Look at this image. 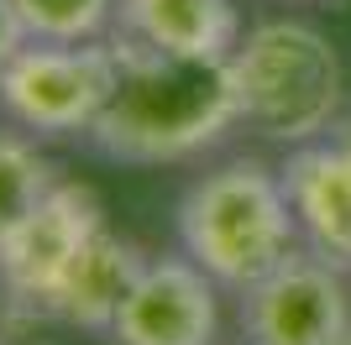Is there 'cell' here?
<instances>
[{"mask_svg": "<svg viewBox=\"0 0 351 345\" xmlns=\"http://www.w3.org/2000/svg\"><path fill=\"white\" fill-rule=\"evenodd\" d=\"M116 89L100 120L89 126L95 146L121 162H178L205 152L241 120L231 58H194L116 37Z\"/></svg>", "mask_w": 351, "mask_h": 345, "instance_id": "6da1fadb", "label": "cell"}, {"mask_svg": "<svg viewBox=\"0 0 351 345\" xmlns=\"http://www.w3.org/2000/svg\"><path fill=\"white\" fill-rule=\"evenodd\" d=\"M293 204L278 172L263 162H226L184 194L178 241L215 283L247 293L293 251Z\"/></svg>", "mask_w": 351, "mask_h": 345, "instance_id": "7a4b0ae2", "label": "cell"}, {"mask_svg": "<svg viewBox=\"0 0 351 345\" xmlns=\"http://www.w3.org/2000/svg\"><path fill=\"white\" fill-rule=\"evenodd\" d=\"M241 120L273 142H309L341 110V58L304 21H263L231 53Z\"/></svg>", "mask_w": 351, "mask_h": 345, "instance_id": "3957f363", "label": "cell"}, {"mask_svg": "<svg viewBox=\"0 0 351 345\" xmlns=\"http://www.w3.org/2000/svg\"><path fill=\"white\" fill-rule=\"evenodd\" d=\"M110 89H116V47H21L11 68L0 73V105L21 126L47 131V136L89 131L100 120Z\"/></svg>", "mask_w": 351, "mask_h": 345, "instance_id": "277c9868", "label": "cell"}, {"mask_svg": "<svg viewBox=\"0 0 351 345\" xmlns=\"http://www.w3.org/2000/svg\"><path fill=\"white\" fill-rule=\"evenodd\" d=\"M247 345H336L351 330V303L341 288V267L320 251L289 257L241 293Z\"/></svg>", "mask_w": 351, "mask_h": 345, "instance_id": "5b68a950", "label": "cell"}, {"mask_svg": "<svg viewBox=\"0 0 351 345\" xmlns=\"http://www.w3.org/2000/svg\"><path fill=\"white\" fill-rule=\"evenodd\" d=\"M100 225H105L100 199L84 183H53L47 199L0 241V283H5V298H16L21 309H47L58 277L69 272L79 246Z\"/></svg>", "mask_w": 351, "mask_h": 345, "instance_id": "8992f818", "label": "cell"}, {"mask_svg": "<svg viewBox=\"0 0 351 345\" xmlns=\"http://www.w3.org/2000/svg\"><path fill=\"white\" fill-rule=\"evenodd\" d=\"M220 309H215V277L199 261H147L136 288L121 303L116 335L121 345H215Z\"/></svg>", "mask_w": 351, "mask_h": 345, "instance_id": "52a82bcc", "label": "cell"}, {"mask_svg": "<svg viewBox=\"0 0 351 345\" xmlns=\"http://www.w3.org/2000/svg\"><path fill=\"white\" fill-rule=\"evenodd\" d=\"M293 220L325 261L351 267V142L293 152L283 168Z\"/></svg>", "mask_w": 351, "mask_h": 345, "instance_id": "ba28073f", "label": "cell"}, {"mask_svg": "<svg viewBox=\"0 0 351 345\" xmlns=\"http://www.w3.org/2000/svg\"><path fill=\"white\" fill-rule=\"evenodd\" d=\"M142 267H147L142 251L100 225L79 246V257L69 261V272L58 277V288H53V298H47L43 314H58V319H69V324H84V330H110L116 314H121V303H126V293H132L136 277H142Z\"/></svg>", "mask_w": 351, "mask_h": 345, "instance_id": "9c48e42d", "label": "cell"}, {"mask_svg": "<svg viewBox=\"0 0 351 345\" xmlns=\"http://www.w3.org/2000/svg\"><path fill=\"white\" fill-rule=\"evenodd\" d=\"M121 37L162 53L231 58L236 53V5L231 0H121Z\"/></svg>", "mask_w": 351, "mask_h": 345, "instance_id": "30bf717a", "label": "cell"}, {"mask_svg": "<svg viewBox=\"0 0 351 345\" xmlns=\"http://www.w3.org/2000/svg\"><path fill=\"white\" fill-rule=\"evenodd\" d=\"M53 183L58 178H53L47 157H37V146L11 136V131H0V241L47 199Z\"/></svg>", "mask_w": 351, "mask_h": 345, "instance_id": "8fae6325", "label": "cell"}, {"mask_svg": "<svg viewBox=\"0 0 351 345\" xmlns=\"http://www.w3.org/2000/svg\"><path fill=\"white\" fill-rule=\"evenodd\" d=\"M110 11L116 0H16L32 42H89Z\"/></svg>", "mask_w": 351, "mask_h": 345, "instance_id": "7c38bea8", "label": "cell"}, {"mask_svg": "<svg viewBox=\"0 0 351 345\" xmlns=\"http://www.w3.org/2000/svg\"><path fill=\"white\" fill-rule=\"evenodd\" d=\"M27 27H21V16H16V0H0V73L11 68V58L27 47Z\"/></svg>", "mask_w": 351, "mask_h": 345, "instance_id": "4fadbf2b", "label": "cell"}, {"mask_svg": "<svg viewBox=\"0 0 351 345\" xmlns=\"http://www.w3.org/2000/svg\"><path fill=\"white\" fill-rule=\"evenodd\" d=\"M336 345H351V330H346V335H341V340H336Z\"/></svg>", "mask_w": 351, "mask_h": 345, "instance_id": "5bb4252c", "label": "cell"}, {"mask_svg": "<svg viewBox=\"0 0 351 345\" xmlns=\"http://www.w3.org/2000/svg\"><path fill=\"white\" fill-rule=\"evenodd\" d=\"M0 298H5V283H0Z\"/></svg>", "mask_w": 351, "mask_h": 345, "instance_id": "9a60e30c", "label": "cell"}]
</instances>
